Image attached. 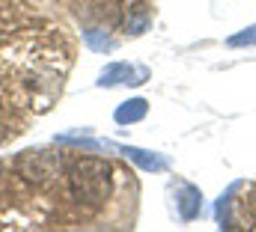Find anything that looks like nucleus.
<instances>
[{
	"mask_svg": "<svg viewBox=\"0 0 256 232\" xmlns=\"http://www.w3.org/2000/svg\"><path fill=\"white\" fill-rule=\"evenodd\" d=\"M60 164H63V161H60L57 152L30 149V152H21V155H18L15 170H18V176H24L27 182L42 184V182H48V178H54V176L60 173Z\"/></svg>",
	"mask_w": 256,
	"mask_h": 232,
	"instance_id": "f03ea898",
	"label": "nucleus"
},
{
	"mask_svg": "<svg viewBox=\"0 0 256 232\" xmlns=\"http://www.w3.org/2000/svg\"><path fill=\"white\" fill-rule=\"evenodd\" d=\"M0 173H3V161H0Z\"/></svg>",
	"mask_w": 256,
	"mask_h": 232,
	"instance_id": "9b49d317",
	"label": "nucleus"
},
{
	"mask_svg": "<svg viewBox=\"0 0 256 232\" xmlns=\"http://www.w3.org/2000/svg\"><path fill=\"white\" fill-rule=\"evenodd\" d=\"M86 6H90L92 18H96L98 24H110V21L120 15V6H116V0H86Z\"/></svg>",
	"mask_w": 256,
	"mask_h": 232,
	"instance_id": "1a4fd4ad",
	"label": "nucleus"
},
{
	"mask_svg": "<svg viewBox=\"0 0 256 232\" xmlns=\"http://www.w3.org/2000/svg\"><path fill=\"white\" fill-rule=\"evenodd\" d=\"M176 206H179L182 220H194V218L200 214V208H202V194H200L194 184H182V190H179V196H176Z\"/></svg>",
	"mask_w": 256,
	"mask_h": 232,
	"instance_id": "39448f33",
	"label": "nucleus"
},
{
	"mask_svg": "<svg viewBox=\"0 0 256 232\" xmlns=\"http://www.w3.org/2000/svg\"><path fill=\"white\" fill-rule=\"evenodd\" d=\"M226 45H230V48H248V45H256V24L248 27V30H242L238 36H232Z\"/></svg>",
	"mask_w": 256,
	"mask_h": 232,
	"instance_id": "9d476101",
	"label": "nucleus"
},
{
	"mask_svg": "<svg viewBox=\"0 0 256 232\" xmlns=\"http://www.w3.org/2000/svg\"><path fill=\"white\" fill-rule=\"evenodd\" d=\"M146 110H149V104H146L143 98H131V102H126V104L114 114V119H116L120 125H134V122H140V119L146 116Z\"/></svg>",
	"mask_w": 256,
	"mask_h": 232,
	"instance_id": "0eeeda50",
	"label": "nucleus"
},
{
	"mask_svg": "<svg viewBox=\"0 0 256 232\" xmlns=\"http://www.w3.org/2000/svg\"><path fill=\"white\" fill-rule=\"evenodd\" d=\"M84 39H86V45H90L92 51H114V39H110V33H108L104 24L86 27V30H84Z\"/></svg>",
	"mask_w": 256,
	"mask_h": 232,
	"instance_id": "6e6552de",
	"label": "nucleus"
},
{
	"mask_svg": "<svg viewBox=\"0 0 256 232\" xmlns=\"http://www.w3.org/2000/svg\"><path fill=\"white\" fill-rule=\"evenodd\" d=\"M152 27V6L149 3H131L126 12V33L128 36H143Z\"/></svg>",
	"mask_w": 256,
	"mask_h": 232,
	"instance_id": "20e7f679",
	"label": "nucleus"
},
{
	"mask_svg": "<svg viewBox=\"0 0 256 232\" xmlns=\"http://www.w3.org/2000/svg\"><path fill=\"white\" fill-rule=\"evenodd\" d=\"M68 188L80 206L98 208L108 202L114 190V170L102 158H80L68 167Z\"/></svg>",
	"mask_w": 256,
	"mask_h": 232,
	"instance_id": "f257e3e1",
	"label": "nucleus"
},
{
	"mask_svg": "<svg viewBox=\"0 0 256 232\" xmlns=\"http://www.w3.org/2000/svg\"><path fill=\"white\" fill-rule=\"evenodd\" d=\"M149 78V72L146 68H131L128 62H114V66H108L104 72H102V86H116V84H143Z\"/></svg>",
	"mask_w": 256,
	"mask_h": 232,
	"instance_id": "7ed1b4c3",
	"label": "nucleus"
},
{
	"mask_svg": "<svg viewBox=\"0 0 256 232\" xmlns=\"http://www.w3.org/2000/svg\"><path fill=\"white\" fill-rule=\"evenodd\" d=\"M122 149V155L131 158L134 164H140L143 170H149V173H161V170H167L170 164L164 161V158H158V155H149V152H143V149H134V146H120Z\"/></svg>",
	"mask_w": 256,
	"mask_h": 232,
	"instance_id": "423d86ee",
	"label": "nucleus"
}]
</instances>
